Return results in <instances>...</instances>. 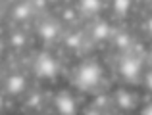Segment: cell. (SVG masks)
Masks as SVG:
<instances>
[{
  "label": "cell",
  "mask_w": 152,
  "mask_h": 115,
  "mask_svg": "<svg viewBox=\"0 0 152 115\" xmlns=\"http://www.w3.org/2000/svg\"><path fill=\"white\" fill-rule=\"evenodd\" d=\"M29 14H31V8H29V4H19V6L14 10V15H15V19H25V17H29Z\"/></svg>",
  "instance_id": "obj_10"
},
{
  "label": "cell",
  "mask_w": 152,
  "mask_h": 115,
  "mask_svg": "<svg viewBox=\"0 0 152 115\" xmlns=\"http://www.w3.org/2000/svg\"><path fill=\"white\" fill-rule=\"evenodd\" d=\"M148 31H150V33H152V17L148 19Z\"/></svg>",
  "instance_id": "obj_16"
},
{
  "label": "cell",
  "mask_w": 152,
  "mask_h": 115,
  "mask_svg": "<svg viewBox=\"0 0 152 115\" xmlns=\"http://www.w3.org/2000/svg\"><path fill=\"white\" fill-rule=\"evenodd\" d=\"M81 8L89 14H94L100 10V0H81Z\"/></svg>",
  "instance_id": "obj_9"
},
{
  "label": "cell",
  "mask_w": 152,
  "mask_h": 115,
  "mask_svg": "<svg viewBox=\"0 0 152 115\" xmlns=\"http://www.w3.org/2000/svg\"><path fill=\"white\" fill-rule=\"evenodd\" d=\"M56 35H58V27L54 25V23H42L41 25V37L46 38V41H50V38H54Z\"/></svg>",
  "instance_id": "obj_7"
},
{
  "label": "cell",
  "mask_w": 152,
  "mask_h": 115,
  "mask_svg": "<svg viewBox=\"0 0 152 115\" xmlns=\"http://www.w3.org/2000/svg\"><path fill=\"white\" fill-rule=\"evenodd\" d=\"M93 35H94V38H98V41H102V38H106L108 35H110V27H108V25H106L104 21H100V23H96V27H94Z\"/></svg>",
  "instance_id": "obj_8"
},
{
  "label": "cell",
  "mask_w": 152,
  "mask_h": 115,
  "mask_svg": "<svg viewBox=\"0 0 152 115\" xmlns=\"http://www.w3.org/2000/svg\"><path fill=\"white\" fill-rule=\"evenodd\" d=\"M119 73L123 75L129 81H135L139 79V73H141V61L133 56H125L119 61Z\"/></svg>",
  "instance_id": "obj_3"
},
{
  "label": "cell",
  "mask_w": 152,
  "mask_h": 115,
  "mask_svg": "<svg viewBox=\"0 0 152 115\" xmlns=\"http://www.w3.org/2000/svg\"><path fill=\"white\" fill-rule=\"evenodd\" d=\"M131 6V0H114V8L118 14H125Z\"/></svg>",
  "instance_id": "obj_11"
},
{
  "label": "cell",
  "mask_w": 152,
  "mask_h": 115,
  "mask_svg": "<svg viewBox=\"0 0 152 115\" xmlns=\"http://www.w3.org/2000/svg\"><path fill=\"white\" fill-rule=\"evenodd\" d=\"M146 86L152 90V73H148V77H146Z\"/></svg>",
  "instance_id": "obj_15"
},
{
  "label": "cell",
  "mask_w": 152,
  "mask_h": 115,
  "mask_svg": "<svg viewBox=\"0 0 152 115\" xmlns=\"http://www.w3.org/2000/svg\"><path fill=\"white\" fill-rule=\"evenodd\" d=\"M35 71H37L39 77L45 79H52L56 73H58V63L56 59L50 56V54H41L35 61Z\"/></svg>",
  "instance_id": "obj_2"
},
{
  "label": "cell",
  "mask_w": 152,
  "mask_h": 115,
  "mask_svg": "<svg viewBox=\"0 0 152 115\" xmlns=\"http://www.w3.org/2000/svg\"><path fill=\"white\" fill-rule=\"evenodd\" d=\"M127 42H129V38H127L125 35H121V37H118V44H119V46H125Z\"/></svg>",
  "instance_id": "obj_13"
},
{
  "label": "cell",
  "mask_w": 152,
  "mask_h": 115,
  "mask_svg": "<svg viewBox=\"0 0 152 115\" xmlns=\"http://www.w3.org/2000/svg\"><path fill=\"white\" fill-rule=\"evenodd\" d=\"M6 86H8V92H12V94H21L23 90H25V79H23L21 75H12V77L8 79Z\"/></svg>",
  "instance_id": "obj_5"
},
{
  "label": "cell",
  "mask_w": 152,
  "mask_h": 115,
  "mask_svg": "<svg viewBox=\"0 0 152 115\" xmlns=\"http://www.w3.org/2000/svg\"><path fill=\"white\" fill-rule=\"evenodd\" d=\"M100 77H102V69L100 65L96 63H83L77 71V85L81 88H94V86L100 82Z\"/></svg>",
  "instance_id": "obj_1"
},
{
  "label": "cell",
  "mask_w": 152,
  "mask_h": 115,
  "mask_svg": "<svg viewBox=\"0 0 152 115\" xmlns=\"http://www.w3.org/2000/svg\"><path fill=\"white\" fill-rule=\"evenodd\" d=\"M56 108H58V111L64 113V115H73L75 111H77L73 98H71L69 94H66V92L58 94V98H56Z\"/></svg>",
  "instance_id": "obj_4"
},
{
  "label": "cell",
  "mask_w": 152,
  "mask_h": 115,
  "mask_svg": "<svg viewBox=\"0 0 152 115\" xmlns=\"http://www.w3.org/2000/svg\"><path fill=\"white\" fill-rule=\"evenodd\" d=\"M115 100H118V104L121 106V109H131L133 108V98H131V94L125 92V90H118Z\"/></svg>",
  "instance_id": "obj_6"
},
{
  "label": "cell",
  "mask_w": 152,
  "mask_h": 115,
  "mask_svg": "<svg viewBox=\"0 0 152 115\" xmlns=\"http://www.w3.org/2000/svg\"><path fill=\"white\" fill-rule=\"evenodd\" d=\"M141 113H142V115H152V104H150V106H146V108L142 109Z\"/></svg>",
  "instance_id": "obj_14"
},
{
  "label": "cell",
  "mask_w": 152,
  "mask_h": 115,
  "mask_svg": "<svg viewBox=\"0 0 152 115\" xmlns=\"http://www.w3.org/2000/svg\"><path fill=\"white\" fill-rule=\"evenodd\" d=\"M2 104H4V102H2V98H0V111H2Z\"/></svg>",
  "instance_id": "obj_17"
},
{
  "label": "cell",
  "mask_w": 152,
  "mask_h": 115,
  "mask_svg": "<svg viewBox=\"0 0 152 115\" xmlns=\"http://www.w3.org/2000/svg\"><path fill=\"white\" fill-rule=\"evenodd\" d=\"M23 41H25V38H23V35H19V33H15L14 37H12V42H14L15 46H21V44H23Z\"/></svg>",
  "instance_id": "obj_12"
}]
</instances>
